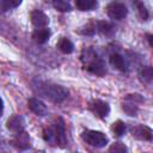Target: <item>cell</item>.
Returning <instances> with one entry per match:
<instances>
[{
  "label": "cell",
  "instance_id": "cell-10",
  "mask_svg": "<svg viewBox=\"0 0 153 153\" xmlns=\"http://www.w3.org/2000/svg\"><path fill=\"white\" fill-rule=\"evenodd\" d=\"M54 131H55V142L59 143L61 147H63L66 143V135H65V124L61 118H59V121L56 122L54 127Z\"/></svg>",
  "mask_w": 153,
  "mask_h": 153
},
{
  "label": "cell",
  "instance_id": "cell-2",
  "mask_svg": "<svg viewBox=\"0 0 153 153\" xmlns=\"http://www.w3.org/2000/svg\"><path fill=\"white\" fill-rule=\"evenodd\" d=\"M81 137L86 143L97 148H102L108 143V136L104 133L98 130H85Z\"/></svg>",
  "mask_w": 153,
  "mask_h": 153
},
{
  "label": "cell",
  "instance_id": "cell-18",
  "mask_svg": "<svg viewBox=\"0 0 153 153\" xmlns=\"http://www.w3.org/2000/svg\"><path fill=\"white\" fill-rule=\"evenodd\" d=\"M53 6L60 12H69L72 10L69 2L66 0H53Z\"/></svg>",
  "mask_w": 153,
  "mask_h": 153
},
{
  "label": "cell",
  "instance_id": "cell-12",
  "mask_svg": "<svg viewBox=\"0 0 153 153\" xmlns=\"http://www.w3.org/2000/svg\"><path fill=\"white\" fill-rule=\"evenodd\" d=\"M109 61H110V65H111L114 68H116V69H118V71H121V72L127 71V63H126V60L123 59L122 55H120V54H117V53H114V54L110 55Z\"/></svg>",
  "mask_w": 153,
  "mask_h": 153
},
{
  "label": "cell",
  "instance_id": "cell-5",
  "mask_svg": "<svg viewBox=\"0 0 153 153\" xmlns=\"http://www.w3.org/2000/svg\"><path fill=\"white\" fill-rule=\"evenodd\" d=\"M88 109L98 117L103 118L105 116H108V114L110 112V106L106 102L99 100V99H94L92 102H90L88 104Z\"/></svg>",
  "mask_w": 153,
  "mask_h": 153
},
{
  "label": "cell",
  "instance_id": "cell-24",
  "mask_svg": "<svg viewBox=\"0 0 153 153\" xmlns=\"http://www.w3.org/2000/svg\"><path fill=\"white\" fill-rule=\"evenodd\" d=\"M146 38H147L148 44L153 48V33H147V35H146Z\"/></svg>",
  "mask_w": 153,
  "mask_h": 153
},
{
  "label": "cell",
  "instance_id": "cell-17",
  "mask_svg": "<svg viewBox=\"0 0 153 153\" xmlns=\"http://www.w3.org/2000/svg\"><path fill=\"white\" fill-rule=\"evenodd\" d=\"M131 1H133V5L135 6V8L137 10L139 17L142 20H147L149 17V13H148V10L146 8V6L143 5V1L142 0H131Z\"/></svg>",
  "mask_w": 153,
  "mask_h": 153
},
{
  "label": "cell",
  "instance_id": "cell-1",
  "mask_svg": "<svg viewBox=\"0 0 153 153\" xmlns=\"http://www.w3.org/2000/svg\"><path fill=\"white\" fill-rule=\"evenodd\" d=\"M38 92L50 99L54 103H61L68 97V90H66L63 86L54 84V82H47V81H38L37 84Z\"/></svg>",
  "mask_w": 153,
  "mask_h": 153
},
{
  "label": "cell",
  "instance_id": "cell-9",
  "mask_svg": "<svg viewBox=\"0 0 153 153\" xmlns=\"http://www.w3.org/2000/svg\"><path fill=\"white\" fill-rule=\"evenodd\" d=\"M30 20L32 23V25L35 27H45L48 24H49V18L48 16L42 12L41 10H35L31 12L30 14Z\"/></svg>",
  "mask_w": 153,
  "mask_h": 153
},
{
  "label": "cell",
  "instance_id": "cell-13",
  "mask_svg": "<svg viewBox=\"0 0 153 153\" xmlns=\"http://www.w3.org/2000/svg\"><path fill=\"white\" fill-rule=\"evenodd\" d=\"M13 145L18 149H27L30 147V137L29 135L23 131L20 134H17V137L13 140Z\"/></svg>",
  "mask_w": 153,
  "mask_h": 153
},
{
  "label": "cell",
  "instance_id": "cell-16",
  "mask_svg": "<svg viewBox=\"0 0 153 153\" xmlns=\"http://www.w3.org/2000/svg\"><path fill=\"white\" fill-rule=\"evenodd\" d=\"M75 6L79 11H91L97 7V0H75Z\"/></svg>",
  "mask_w": 153,
  "mask_h": 153
},
{
  "label": "cell",
  "instance_id": "cell-3",
  "mask_svg": "<svg viewBox=\"0 0 153 153\" xmlns=\"http://www.w3.org/2000/svg\"><path fill=\"white\" fill-rule=\"evenodd\" d=\"M86 56H87L88 62H87V65H86L85 68H86L88 72H91V73H93V74H96V75H99V76H102V75H104V74L106 73L105 65H104L103 60L97 56V54H94V53L91 50V55L86 54Z\"/></svg>",
  "mask_w": 153,
  "mask_h": 153
},
{
  "label": "cell",
  "instance_id": "cell-4",
  "mask_svg": "<svg viewBox=\"0 0 153 153\" xmlns=\"http://www.w3.org/2000/svg\"><path fill=\"white\" fill-rule=\"evenodd\" d=\"M106 14L111 19L121 20V19H123L128 14V8L124 5V2L115 0V1H111L106 6Z\"/></svg>",
  "mask_w": 153,
  "mask_h": 153
},
{
  "label": "cell",
  "instance_id": "cell-14",
  "mask_svg": "<svg viewBox=\"0 0 153 153\" xmlns=\"http://www.w3.org/2000/svg\"><path fill=\"white\" fill-rule=\"evenodd\" d=\"M57 48H59V50H60L61 53H63V54H71V53H73V50H74V44H73L72 41H69L68 38L62 37V38H60V41L57 42Z\"/></svg>",
  "mask_w": 153,
  "mask_h": 153
},
{
  "label": "cell",
  "instance_id": "cell-7",
  "mask_svg": "<svg viewBox=\"0 0 153 153\" xmlns=\"http://www.w3.org/2000/svg\"><path fill=\"white\" fill-rule=\"evenodd\" d=\"M131 134L134 137L143 141H151L153 139V130L143 124H139L131 129Z\"/></svg>",
  "mask_w": 153,
  "mask_h": 153
},
{
  "label": "cell",
  "instance_id": "cell-15",
  "mask_svg": "<svg viewBox=\"0 0 153 153\" xmlns=\"http://www.w3.org/2000/svg\"><path fill=\"white\" fill-rule=\"evenodd\" d=\"M139 78L142 82H152L153 81V67L151 66H145L140 69L139 72Z\"/></svg>",
  "mask_w": 153,
  "mask_h": 153
},
{
  "label": "cell",
  "instance_id": "cell-19",
  "mask_svg": "<svg viewBox=\"0 0 153 153\" xmlns=\"http://www.w3.org/2000/svg\"><path fill=\"white\" fill-rule=\"evenodd\" d=\"M111 130H112V133L116 136H122L126 133V124H124V122H122L121 120L114 122L112 126H111Z\"/></svg>",
  "mask_w": 153,
  "mask_h": 153
},
{
  "label": "cell",
  "instance_id": "cell-11",
  "mask_svg": "<svg viewBox=\"0 0 153 153\" xmlns=\"http://www.w3.org/2000/svg\"><path fill=\"white\" fill-rule=\"evenodd\" d=\"M50 37V30L47 27H38L32 32V39L38 43V44H43L45 43Z\"/></svg>",
  "mask_w": 153,
  "mask_h": 153
},
{
  "label": "cell",
  "instance_id": "cell-6",
  "mask_svg": "<svg viewBox=\"0 0 153 153\" xmlns=\"http://www.w3.org/2000/svg\"><path fill=\"white\" fill-rule=\"evenodd\" d=\"M6 127L10 131H12L13 134H20L24 131V128H25V120L24 117H22L20 115H14V116H11L8 120H7V123H6Z\"/></svg>",
  "mask_w": 153,
  "mask_h": 153
},
{
  "label": "cell",
  "instance_id": "cell-23",
  "mask_svg": "<svg viewBox=\"0 0 153 153\" xmlns=\"http://www.w3.org/2000/svg\"><path fill=\"white\" fill-rule=\"evenodd\" d=\"M109 151H110V152H127L128 149H127V147H126L123 143H121V142H115V143L109 148Z\"/></svg>",
  "mask_w": 153,
  "mask_h": 153
},
{
  "label": "cell",
  "instance_id": "cell-22",
  "mask_svg": "<svg viewBox=\"0 0 153 153\" xmlns=\"http://www.w3.org/2000/svg\"><path fill=\"white\" fill-rule=\"evenodd\" d=\"M123 110L129 115V116H135L137 106L135 105V103H130V104H123Z\"/></svg>",
  "mask_w": 153,
  "mask_h": 153
},
{
  "label": "cell",
  "instance_id": "cell-21",
  "mask_svg": "<svg viewBox=\"0 0 153 153\" xmlns=\"http://www.w3.org/2000/svg\"><path fill=\"white\" fill-rule=\"evenodd\" d=\"M97 29H98L102 33H106V35L112 31V26H111L109 23H106V22H98V23H97Z\"/></svg>",
  "mask_w": 153,
  "mask_h": 153
},
{
  "label": "cell",
  "instance_id": "cell-8",
  "mask_svg": "<svg viewBox=\"0 0 153 153\" xmlns=\"http://www.w3.org/2000/svg\"><path fill=\"white\" fill-rule=\"evenodd\" d=\"M27 106H29V109H30L33 114H36L37 116H45V115L48 114V108H47V105H45L41 99H38V98H35V97L29 98V100H27Z\"/></svg>",
  "mask_w": 153,
  "mask_h": 153
},
{
  "label": "cell",
  "instance_id": "cell-20",
  "mask_svg": "<svg viewBox=\"0 0 153 153\" xmlns=\"http://www.w3.org/2000/svg\"><path fill=\"white\" fill-rule=\"evenodd\" d=\"M23 0H1V5H2V10H10V8H16L22 4Z\"/></svg>",
  "mask_w": 153,
  "mask_h": 153
}]
</instances>
